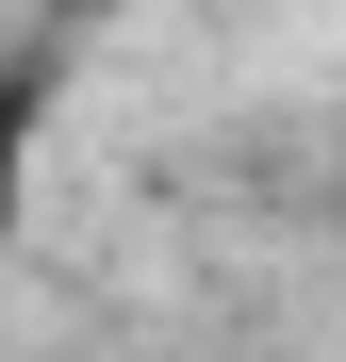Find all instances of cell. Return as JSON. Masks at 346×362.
<instances>
[{
    "label": "cell",
    "mask_w": 346,
    "mask_h": 362,
    "mask_svg": "<svg viewBox=\"0 0 346 362\" xmlns=\"http://www.w3.org/2000/svg\"><path fill=\"white\" fill-rule=\"evenodd\" d=\"M17 198H33V83H0V230H17Z\"/></svg>",
    "instance_id": "obj_1"
}]
</instances>
